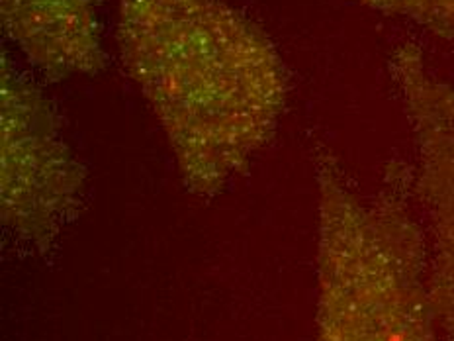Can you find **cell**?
Instances as JSON below:
<instances>
[{"instance_id":"cell-1","label":"cell","mask_w":454,"mask_h":341,"mask_svg":"<svg viewBox=\"0 0 454 341\" xmlns=\"http://www.w3.org/2000/svg\"><path fill=\"white\" fill-rule=\"evenodd\" d=\"M118 44L188 191L212 198L277 131L288 77L261 26L223 0H118Z\"/></svg>"},{"instance_id":"cell-6","label":"cell","mask_w":454,"mask_h":341,"mask_svg":"<svg viewBox=\"0 0 454 341\" xmlns=\"http://www.w3.org/2000/svg\"><path fill=\"white\" fill-rule=\"evenodd\" d=\"M372 11L402 16L454 44V0H361Z\"/></svg>"},{"instance_id":"cell-3","label":"cell","mask_w":454,"mask_h":341,"mask_svg":"<svg viewBox=\"0 0 454 341\" xmlns=\"http://www.w3.org/2000/svg\"><path fill=\"white\" fill-rule=\"evenodd\" d=\"M87 170L65 141L42 91L3 61L0 216L4 230L34 250H50L77 218Z\"/></svg>"},{"instance_id":"cell-2","label":"cell","mask_w":454,"mask_h":341,"mask_svg":"<svg viewBox=\"0 0 454 341\" xmlns=\"http://www.w3.org/2000/svg\"><path fill=\"white\" fill-rule=\"evenodd\" d=\"M316 341H442L427 287V238L413 169L392 159L363 194L327 147L316 151Z\"/></svg>"},{"instance_id":"cell-4","label":"cell","mask_w":454,"mask_h":341,"mask_svg":"<svg viewBox=\"0 0 454 341\" xmlns=\"http://www.w3.org/2000/svg\"><path fill=\"white\" fill-rule=\"evenodd\" d=\"M390 73L413 138V196L427 238V287L442 341H454V84L415 44L390 57Z\"/></svg>"},{"instance_id":"cell-5","label":"cell","mask_w":454,"mask_h":341,"mask_svg":"<svg viewBox=\"0 0 454 341\" xmlns=\"http://www.w3.org/2000/svg\"><path fill=\"white\" fill-rule=\"evenodd\" d=\"M0 12L8 37L50 81L106 65L94 0H0Z\"/></svg>"}]
</instances>
